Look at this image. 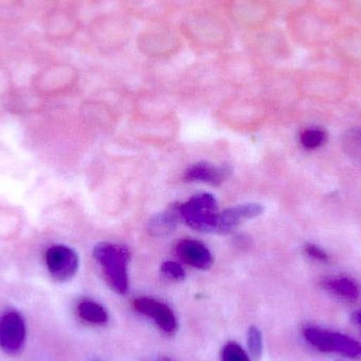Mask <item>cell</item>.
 <instances>
[{"label":"cell","instance_id":"obj_20","mask_svg":"<svg viewBox=\"0 0 361 361\" xmlns=\"http://www.w3.org/2000/svg\"><path fill=\"white\" fill-rule=\"evenodd\" d=\"M222 361H250V358L239 343L231 341L223 348Z\"/></svg>","mask_w":361,"mask_h":361},{"label":"cell","instance_id":"obj_25","mask_svg":"<svg viewBox=\"0 0 361 361\" xmlns=\"http://www.w3.org/2000/svg\"><path fill=\"white\" fill-rule=\"evenodd\" d=\"M305 252L309 255L312 258L317 259L319 261H326L328 260V255L322 250V248L318 247V246L313 245V244H309V245L305 246Z\"/></svg>","mask_w":361,"mask_h":361},{"label":"cell","instance_id":"obj_6","mask_svg":"<svg viewBox=\"0 0 361 361\" xmlns=\"http://www.w3.org/2000/svg\"><path fill=\"white\" fill-rule=\"evenodd\" d=\"M137 46L146 54L163 55L182 46V38L166 25H150L137 33Z\"/></svg>","mask_w":361,"mask_h":361},{"label":"cell","instance_id":"obj_12","mask_svg":"<svg viewBox=\"0 0 361 361\" xmlns=\"http://www.w3.org/2000/svg\"><path fill=\"white\" fill-rule=\"evenodd\" d=\"M231 15L242 25H258L267 18V6L260 0H235L231 4Z\"/></svg>","mask_w":361,"mask_h":361},{"label":"cell","instance_id":"obj_19","mask_svg":"<svg viewBox=\"0 0 361 361\" xmlns=\"http://www.w3.org/2000/svg\"><path fill=\"white\" fill-rule=\"evenodd\" d=\"M247 345L255 360H260L263 352L262 332L257 326H250L247 334Z\"/></svg>","mask_w":361,"mask_h":361},{"label":"cell","instance_id":"obj_22","mask_svg":"<svg viewBox=\"0 0 361 361\" xmlns=\"http://www.w3.org/2000/svg\"><path fill=\"white\" fill-rule=\"evenodd\" d=\"M161 271L165 277L173 280V281H182L186 276L184 269L180 267V263L175 262V261H166L163 263Z\"/></svg>","mask_w":361,"mask_h":361},{"label":"cell","instance_id":"obj_14","mask_svg":"<svg viewBox=\"0 0 361 361\" xmlns=\"http://www.w3.org/2000/svg\"><path fill=\"white\" fill-rule=\"evenodd\" d=\"M74 76V69L66 63H54L44 68L36 76V85L39 88L55 89L71 82Z\"/></svg>","mask_w":361,"mask_h":361},{"label":"cell","instance_id":"obj_11","mask_svg":"<svg viewBox=\"0 0 361 361\" xmlns=\"http://www.w3.org/2000/svg\"><path fill=\"white\" fill-rule=\"evenodd\" d=\"M262 206L259 204H242L227 208L221 212L216 233H228L237 228L244 221L256 218L262 214Z\"/></svg>","mask_w":361,"mask_h":361},{"label":"cell","instance_id":"obj_16","mask_svg":"<svg viewBox=\"0 0 361 361\" xmlns=\"http://www.w3.org/2000/svg\"><path fill=\"white\" fill-rule=\"evenodd\" d=\"M299 31L303 37L313 42L329 39L334 34V30L329 23L313 14H305L298 21Z\"/></svg>","mask_w":361,"mask_h":361},{"label":"cell","instance_id":"obj_4","mask_svg":"<svg viewBox=\"0 0 361 361\" xmlns=\"http://www.w3.org/2000/svg\"><path fill=\"white\" fill-rule=\"evenodd\" d=\"M80 29V16L69 4H55L46 13L42 20V35L52 44L73 39Z\"/></svg>","mask_w":361,"mask_h":361},{"label":"cell","instance_id":"obj_18","mask_svg":"<svg viewBox=\"0 0 361 361\" xmlns=\"http://www.w3.org/2000/svg\"><path fill=\"white\" fill-rule=\"evenodd\" d=\"M78 314L80 319L88 324H105L109 319L107 311L104 307L90 299H84L78 303Z\"/></svg>","mask_w":361,"mask_h":361},{"label":"cell","instance_id":"obj_5","mask_svg":"<svg viewBox=\"0 0 361 361\" xmlns=\"http://www.w3.org/2000/svg\"><path fill=\"white\" fill-rule=\"evenodd\" d=\"M303 336L309 345L324 353H335L352 360H361V343L334 331L309 326L303 330Z\"/></svg>","mask_w":361,"mask_h":361},{"label":"cell","instance_id":"obj_9","mask_svg":"<svg viewBox=\"0 0 361 361\" xmlns=\"http://www.w3.org/2000/svg\"><path fill=\"white\" fill-rule=\"evenodd\" d=\"M133 307L142 315L150 318L167 335H173L178 330V322L173 310L154 298L141 297L133 301Z\"/></svg>","mask_w":361,"mask_h":361},{"label":"cell","instance_id":"obj_7","mask_svg":"<svg viewBox=\"0 0 361 361\" xmlns=\"http://www.w3.org/2000/svg\"><path fill=\"white\" fill-rule=\"evenodd\" d=\"M27 338V326L21 314L4 312L0 315V349L8 355L20 353Z\"/></svg>","mask_w":361,"mask_h":361},{"label":"cell","instance_id":"obj_24","mask_svg":"<svg viewBox=\"0 0 361 361\" xmlns=\"http://www.w3.org/2000/svg\"><path fill=\"white\" fill-rule=\"evenodd\" d=\"M315 4L322 10L330 11V12H337L341 8L339 0H315Z\"/></svg>","mask_w":361,"mask_h":361},{"label":"cell","instance_id":"obj_1","mask_svg":"<svg viewBox=\"0 0 361 361\" xmlns=\"http://www.w3.org/2000/svg\"><path fill=\"white\" fill-rule=\"evenodd\" d=\"M183 35L195 46H224L231 29L224 19L207 11L190 13L182 25Z\"/></svg>","mask_w":361,"mask_h":361},{"label":"cell","instance_id":"obj_27","mask_svg":"<svg viewBox=\"0 0 361 361\" xmlns=\"http://www.w3.org/2000/svg\"><path fill=\"white\" fill-rule=\"evenodd\" d=\"M352 6L355 10H357L358 12L361 13V0H351Z\"/></svg>","mask_w":361,"mask_h":361},{"label":"cell","instance_id":"obj_2","mask_svg":"<svg viewBox=\"0 0 361 361\" xmlns=\"http://www.w3.org/2000/svg\"><path fill=\"white\" fill-rule=\"evenodd\" d=\"M93 257L101 267L104 276L112 290L118 294L128 290V264L130 252L122 244L101 242L93 250Z\"/></svg>","mask_w":361,"mask_h":361},{"label":"cell","instance_id":"obj_26","mask_svg":"<svg viewBox=\"0 0 361 361\" xmlns=\"http://www.w3.org/2000/svg\"><path fill=\"white\" fill-rule=\"evenodd\" d=\"M351 322L354 326L361 329V310L354 312L351 315Z\"/></svg>","mask_w":361,"mask_h":361},{"label":"cell","instance_id":"obj_10","mask_svg":"<svg viewBox=\"0 0 361 361\" xmlns=\"http://www.w3.org/2000/svg\"><path fill=\"white\" fill-rule=\"evenodd\" d=\"M177 254L180 260L193 269L206 271L214 262L212 252L201 242L195 239H185L177 245Z\"/></svg>","mask_w":361,"mask_h":361},{"label":"cell","instance_id":"obj_3","mask_svg":"<svg viewBox=\"0 0 361 361\" xmlns=\"http://www.w3.org/2000/svg\"><path fill=\"white\" fill-rule=\"evenodd\" d=\"M220 214L216 197L210 193H199L180 204V220L190 228L202 233L218 231Z\"/></svg>","mask_w":361,"mask_h":361},{"label":"cell","instance_id":"obj_15","mask_svg":"<svg viewBox=\"0 0 361 361\" xmlns=\"http://www.w3.org/2000/svg\"><path fill=\"white\" fill-rule=\"evenodd\" d=\"M180 220V205H173L166 210L156 214L147 223V231L154 237H164L175 231Z\"/></svg>","mask_w":361,"mask_h":361},{"label":"cell","instance_id":"obj_13","mask_svg":"<svg viewBox=\"0 0 361 361\" xmlns=\"http://www.w3.org/2000/svg\"><path fill=\"white\" fill-rule=\"evenodd\" d=\"M229 175L227 166H218L212 163L200 162L191 165L184 173V180L187 182L206 183L218 186L224 182Z\"/></svg>","mask_w":361,"mask_h":361},{"label":"cell","instance_id":"obj_28","mask_svg":"<svg viewBox=\"0 0 361 361\" xmlns=\"http://www.w3.org/2000/svg\"><path fill=\"white\" fill-rule=\"evenodd\" d=\"M163 361H171V360H163Z\"/></svg>","mask_w":361,"mask_h":361},{"label":"cell","instance_id":"obj_8","mask_svg":"<svg viewBox=\"0 0 361 361\" xmlns=\"http://www.w3.org/2000/svg\"><path fill=\"white\" fill-rule=\"evenodd\" d=\"M47 269L51 277L59 282L71 280L78 269V256L71 247L66 245H53L47 250Z\"/></svg>","mask_w":361,"mask_h":361},{"label":"cell","instance_id":"obj_23","mask_svg":"<svg viewBox=\"0 0 361 361\" xmlns=\"http://www.w3.org/2000/svg\"><path fill=\"white\" fill-rule=\"evenodd\" d=\"M25 0H0V11L1 12H14L23 8Z\"/></svg>","mask_w":361,"mask_h":361},{"label":"cell","instance_id":"obj_21","mask_svg":"<svg viewBox=\"0 0 361 361\" xmlns=\"http://www.w3.org/2000/svg\"><path fill=\"white\" fill-rule=\"evenodd\" d=\"M326 137V133L320 129H309L301 135V143L307 149H314L322 146Z\"/></svg>","mask_w":361,"mask_h":361},{"label":"cell","instance_id":"obj_17","mask_svg":"<svg viewBox=\"0 0 361 361\" xmlns=\"http://www.w3.org/2000/svg\"><path fill=\"white\" fill-rule=\"evenodd\" d=\"M326 288L339 298L348 301H355L360 298V290L358 284L349 277H338L326 282Z\"/></svg>","mask_w":361,"mask_h":361}]
</instances>
